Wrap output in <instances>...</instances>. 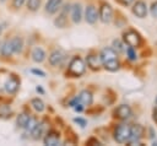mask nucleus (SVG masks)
Here are the masks:
<instances>
[{
  "instance_id": "nucleus-1",
  "label": "nucleus",
  "mask_w": 157,
  "mask_h": 146,
  "mask_svg": "<svg viewBox=\"0 0 157 146\" xmlns=\"http://www.w3.org/2000/svg\"><path fill=\"white\" fill-rule=\"evenodd\" d=\"M86 70V66H85V63L81 58L78 56H75L70 64H69V74L72 75L74 77H78L81 76Z\"/></svg>"
},
{
  "instance_id": "nucleus-2",
  "label": "nucleus",
  "mask_w": 157,
  "mask_h": 146,
  "mask_svg": "<svg viewBox=\"0 0 157 146\" xmlns=\"http://www.w3.org/2000/svg\"><path fill=\"white\" fill-rule=\"evenodd\" d=\"M130 137V126L125 124H120L114 130V140L119 144H126Z\"/></svg>"
},
{
  "instance_id": "nucleus-3",
  "label": "nucleus",
  "mask_w": 157,
  "mask_h": 146,
  "mask_svg": "<svg viewBox=\"0 0 157 146\" xmlns=\"http://www.w3.org/2000/svg\"><path fill=\"white\" fill-rule=\"evenodd\" d=\"M124 40L129 47H132V48H137L142 43L141 36L136 31H132V29H130V31L124 33Z\"/></svg>"
},
{
  "instance_id": "nucleus-4",
  "label": "nucleus",
  "mask_w": 157,
  "mask_h": 146,
  "mask_svg": "<svg viewBox=\"0 0 157 146\" xmlns=\"http://www.w3.org/2000/svg\"><path fill=\"white\" fill-rule=\"evenodd\" d=\"M98 17L103 23H109L113 18V9L109 4H102L99 7V15Z\"/></svg>"
},
{
  "instance_id": "nucleus-5",
  "label": "nucleus",
  "mask_w": 157,
  "mask_h": 146,
  "mask_svg": "<svg viewBox=\"0 0 157 146\" xmlns=\"http://www.w3.org/2000/svg\"><path fill=\"white\" fill-rule=\"evenodd\" d=\"M70 5L69 4H66L65 6H64V10L60 12V15L54 20V25L58 27V28H64V27H66V25H67V12L70 11Z\"/></svg>"
},
{
  "instance_id": "nucleus-6",
  "label": "nucleus",
  "mask_w": 157,
  "mask_h": 146,
  "mask_svg": "<svg viewBox=\"0 0 157 146\" xmlns=\"http://www.w3.org/2000/svg\"><path fill=\"white\" fill-rule=\"evenodd\" d=\"M85 20L87 21V23L90 25H94L98 20V12L97 9L93 5H88L85 10Z\"/></svg>"
},
{
  "instance_id": "nucleus-7",
  "label": "nucleus",
  "mask_w": 157,
  "mask_h": 146,
  "mask_svg": "<svg viewBox=\"0 0 157 146\" xmlns=\"http://www.w3.org/2000/svg\"><path fill=\"white\" fill-rule=\"evenodd\" d=\"M65 59V53L63 50H54L49 55V64L52 66H60Z\"/></svg>"
},
{
  "instance_id": "nucleus-8",
  "label": "nucleus",
  "mask_w": 157,
  "mask_h": 146,
  "mask_svg": "<svg viewBox=\"0 0 157 146\" xmlns=\"http://www.w3.org/2000/svg\"><path fill=\"white\" fill-rule=\"evenodd\" d=\"M59 141H60V135L55 130H49L44 137V145L48 146H56L59 145Z\"/></svg>"
},
{
  "instance_id": "nucleus-9",
  "label": "nucleus",
  "mask_w": 157,
  "mask_h": 146,
  "mask_svg": "<svg viewBox=\"0 0 157 146\" xmlns=\"http://www.w3.org/2000/svg\"><path fill=\"white\" fill-rule=\"evenodd\" d=\"M132 13L139 17V18H144L147 15V6L144 1H136L132 6Z\"/></svg>"
},
{
  "instance_id": "nucleus-10",
  "label": "nucleus",
  "mask_w": 157,
  "mask_h": 146,
  "mask_svg": "<svg viewBox=\"0 0 157 146\" xmlns=\"http://www.w3.org/2000/svg\"><path fill=\"white\" fill-rule=\"evenodd\" d=\"M131 115V108L128 104H120L114 110V117L118 119H128Z\"/></svg>"
},
{
  "instance_id": "nucleus-11",
  "label": "nucleus",
  "mask_w": 157,
  "mask_h": 146,
  "mask_svg": "<svg viewBox=\"0 0 157 146\" xmlns=\"http://www.w3.org/2000/svg\"><path fill=\"white\" fill-rule=\"evenodd\" d=\"M117 55H118V53L113 48H103L101 54H99V58H101L102 64H104V63H107L109 60L117 59Z\"/></svg>"
},
{
  "instance_id": "nucleus-12",
  "label": "nucleus",
  "mask_w": 157,
  "mask_h": 146,
  "mask_svg": "<svg viewBox=\"0 0 157 146\" xmlns=\"http://www.w3.org/2000/svg\"><path fill=\"white\" fill-rule=\"evenodd\" d=\"M145 134V129L140 124H135L130 126V137L129 140H140Z\"/></svg>"
},
{
  "instance_id": "nucleus-13",
  "label": "nucleus",
  "mask_w": 157,
  "mask_h": 146,
  "mask_svg": "<svg viewBox=\"0 0 157 146\" xmlns=\"http://www.w3.org/2000/svg\"><path fill=\"white\" fill-rule=\"evenodd\" d=\"M71 10V18H72V22L75 23H80L81 20H82V6L81 4H75L70 7Z\"/></svg>"
},
{
  "instance_id": "nucleus-14",
  "label": "nucleus",
  "mask_w": 157,
  "mask_h": 146,
  "mask_svg": "<svg viewBox=\"0 0 157 146\" xmlns=\"http://www.w3.org/2000/svg\"><path fill=\"white\" fill-rule=\"evenodd\" d=\"M77 101H78L81 104H83V106H91L92 102H93V96H92V93H91L90 91L83 90V91H81L80 94L77 96Z\"/></svg>"
},
{
  "instance_id": "nucleus-15",
  "label": "nucleus",
  "mask_w": 157,
  "mask_h": 146,
  "mask_svg": "<svg viewBox=\"0 0 157 146\" xmlns=\"http://www.w3.org/2000/svg\"><path fill=\"white\" fill-rule=\"evenodd\" d=\"M86 61H87V65L90 66V69H92V70H99V67H101V65H102L101 58L97 56V55H94V54L87 55Z\"/></svg>"
},
{
  "instance_id": "nucleus-16",
  "label": "nucleus",
  "mask_w": 157,
  "mask_h": 146,
  "mask_svg": "<svg viewBox=\"0 0 157 146\" xmlns=\"http://www.w3.org/2000/svg\"><path fill=\"white\" fill-rule=\"evenodd\" d=\"M18 86H20V81H18L15 76H11V77L6 81V83H5V90H6L7 93L13 94V93L17 91Z\"/></svg>"
},
{
  "instance_id": "nucleus-17",
  "label": "nucleus",
  "mask_w": 157,
  "mask_h": 146,
  "mask_svg": "<svg viewBox=\"0 0 157 146\" xmlns=\"http://www.w3.org/2000/svg\"><path fill=\"white\" fill-rule=\"evenodd\" d=\"M63 0H48L45 4V11L50 15L58 12V10L61 7Z\"/></svg>"
},
{
  "instance_id": "nucleus-18",
  "label": "nucleus",
  "mask_w": 157,
  "mask_h": 146,
  "mask_svg": "<svg viewBox=\"0 0 157 146\" xmlns=\"http://www.w3.org/2000/svg\"><path fill=\"white\" fill-rule=\"evenodd\" d=\"M31 55H32L33 61H36V63H42V61L45 59V52H44L40 47H36V48H33Z\"/></svg>"
},
{
  "instance_id": "nucleus-19",
  "label": "nucleus",
  "mask_w": 157,
  "mask_h": 146,
  "mask_svg": "<svg viewBox=\"0 0 157 146\" xmlns=\"http://www.w3.org/2000/svg\"><path fill=\"white\" fill-rule=\"evenodd\" d=\"M11 47H12V50L13 53H21L22 49H23V40L21 37H13L11 40Z\"/></svg>"
},
{
  "instance_id": "nucleus-20",
  "label": "nucleus",
  "mask_w": 157,
  "mask_h": 146,
  "mask_svg": "<svg viewBox=\"0 0 157 146\" xmlns=\"http://www.w3.org/2000/svg\"><path fill=\"white\" fill-rule=\"evenodd\" d=\"M31 104H32L33 109L36 112H38V113H40V112H43L45 109V104H44V102L40 98H33L31 101Z\"/></svg>"
},
{
  "instance_id": "nucleus-21",
  "label": "nucleus",
  "mask_w": 157,
  "mask_h": 146,
  "mask_svg": "<svg viewBox=\"0 0 157 146\" xmlns=\"http://www.w3.org/2000/svg\"><path fill=\"white\" fill-rule=\"evenodd\" d=\"M2 47H1V55L2 56H11L12 55V53H13V50H12V47H11V43H10V40H6L4 44H1Z\"/></svg>"
},
{
  "instance_id": "nucleus-22",
  "label": "nucleus",
  "mask_w": 157,
  "mask_h": 146,
  "mask_svg": "<svg viewBox=\"0 0 157 146\" xmlns=\"http://www.w3.org/2000/svg\"><path fill=\"white\" fill-rule=\"evenodd\" d=\"M107 70H109V71H117V70H119V67H120V64H119V61H118V59H113V60H109V61H107V63H104V64H102Z\"/></svg>"
},
{
  "instance_id": "nucleus-23",
  "label": "nucleus",
  "mask_w": 157,
  "mask_h": 146,
  "mask_svg": "<svg viewBox=\"0 0 157 146\" xmlns=\"http://www.w3.org/2000/svg\"><path fill=\"white\" fill-rule=\"evenodd\" d=\"M42 134H43V124L37 123L36 126L31 130V135H32V137H33L34 140H38V139H40Z\"/></svg>"
},
{
  "instance_id": "nucleus-24",
  "label": "nucleus",
  "mask_w": 157,
  "mask_h": 146,
  "mask_svg": "<svg viewBox=\"0 0 157 146\" xmlns=\"http://www.w3.org/2000/svg\"><path fill=\"white\" fill-rule=\"evenodd\" d=\"M28 119H29V115H28V114H26V113H21V114H18V117H17V119H16V124H17V126L25 129V126H26Z\"/></svg>"
},
{
  "instance_id": "nucleus-25",
  "label": "nucleus",
  "mask_w": 157,
  "mask_h": 146,
  "mask_svg": "<svg viewBox=\"0 0 157 146\" xmlns=\"http://www.w3.org/2000/svg\"><path fill=\"white\" fill-rule=\"evenodd\" d=\"M12 115V110L6 104H0V118H10Z\"/></svg>"
},
{
  "instance_id": "nucleus-26",
  "label": "nucleus",
  "mask_w": 157,
  "mask_h": 146,
  "mask_svg": "<svg viewBox=\"0 0 157 146\" xmlns=\"http://www.w3.org/2000/svg\"><path fill=\"white\" fill-rule=\"evenodd\" d=\"M113 49L117 52V53H125V50H126V47H125V44L121 42V40H119V39H117V40H114L113 42Z\"/></svg>"
},
{
  "instance_id": "nucleus-27",
  "label": "nucleus",
  "mask_w": 157,
  "mask_h": 146,
  "mask_svg": "<svg viewBox=\"0 0 157 146\" xmlns=\"http://www.w3.org/2000/svg\"><path fill=\"white\" fill-rule=\"evenodd\" d=\"M40 6V0H27V7L29 11H37Z\"/></svg>"
},
{
  "instance_id": "nucleus-28",
  "label": "nucleus",
  "mask_w": 157,
  "mask_h": 146,
  "mask_svg": "<svg viewBox=\"0 0 157 146\" xmlns=\"http://www.w3.org/2000/svg\"><path fill=\"white\" fill-rule=\"evenodd\" d=\"M36 124H37V119H36V118L29 117V119H28V121H27V124H26L25 129H26V130H28V131H31V130L36 126Z\"/></svg>"
},
{
  "instance_id": "nucleus-29",
  "label": "nucleus",
  "mask_w": 157,
  "mask_h": 146,
  "mask_svg": "<svg viewBox=\"0 0 157 146\" xmlns=\"http://www.w3.org/2000/svg\"><path fill=\"white\" fill-rule=\"evenodd\" d=\"M125 52H126V55H128V58L130 60H136V53H135V50H134L132 47H129L128 45V48H126Z\"/></svg>"
},
{
  "instance_id": "nucleus-30",
  "label": "nucleus",
  "mask_w": 157,
  "mask_h": 146,
  "mask_svg": "<svg viewBox=\"0 0 157 146\" xmlns=\"http://www.w3.org/2000/svg\"><path fill=\"white\" fill-rule=\"evenodd\" d=\"M151 15H152L155 18H157V1L151 5Z\"/></svg>"
},
{
  "instance_id": "nucleus-31",
  "label": "nucleus",
  "mask_w": 157,
  "mask_h": 146,
  "mask_svg": "<svg viewBox=\"0 0 157 146\" xmlns=\"http://www.w3.org/2000/svg\"><path fill=\"white\" fill-rule=\"evenodd\" d=\"M23 2H25V0H12V6L15 9H20L23 5Z\"/></svg>"
},
{
  "instance_id": "nucleus-32",
  "label": "nucleus",
  "mask_w": 157,
  "mask_h": 146,
  "mask_svg": "<svg viewBox=\"0 0 157 146\" xmlns=\"http://www.w3.org/2000/svg\"><path fill=\"white\" fill-rule=\"evenodd\" d=\"M86 145H101V142L96 139V137H91L86 141Z\"/></svg>"
},
{
  "instance_id": "nucleus-33",
  "label": "nucleus",
  "mask_w": 157,
  "mask_h": 146,
  "mask_svg": "<svg viewBox=\"0 0 157 146\" xmlns=\"http://www.w3.org/2000/svg\"><path fill=\"white\" fill-rule=\"evenodd\" d=\"M31 72L34 74V75H38V76H40V77H44V76H45V72L42 71V70H38V69H32Z\"/></svg>"
},
{
  "instance_id": "nucleus-34",
  "label": "nucleus",
  "mask_w": 157,
  "mask_h": 146,
  "mask_svg": "<svg viewBox=\"0 0 157 146\" xmlns=\"http://www.w3.org/2000/svg\"><path fill=\"white\" fill-rule=\"evenodd\" d=\"M74 121L75 123H77V124H80V126H86V120L85 119H82V118H75L74 119Z\"/></svg>"
},
{
  "instance_id": "nucleus-35",
  "label": "nucleus",
  "mask_w": 157,
  "mask_h": 146,
  "mask_svg": "<svg viewBox=\"0 0 157 146\" xmlns=\"http://www.w3.org/2000/svg\"><path fill=\"white\" fill-rule=\"evenodd\" d=\"M121 5H124V6H129V5H131L132 2H134V0H118Z\"/></svg>"
},
{
  "instance_id": "nucleus-36",
  "label": "nucleus",
  "mask_w": 157,
  "mask_h": 146,
  "mask_svg": "<svg viewBox=\"0 0 157 146\" xmlns=\"http://www.w3.org/2000/svg\"><path fill=\"white\" fill-rule=\"evenodd\" d=\"M152 118H153L155 123L157 124V108H155V109H153V112H152Z\"/></svg>"
},
{
  "instance_id": "nucleus-37",
  "label": "nucleus",
  "mask_w": 157,
  "mask_h": 146,
  "mask_svg": "<svg viewBox=\"0 0 157 146\" xmlns=\"http://www.w3.org/2000/svg\"><path fill=\"white\" fill-rule=\"evenodd\" d=\"M36 90H37V92H39V93H44V91H43V88H42L40 86H38Z\"/></svg>"
},
{
  "instance_id": "nucleus-38",
  "label": "nucleus",
  "mask_w": 157,
  "mask_h": 146,
  "mask_svg": "<svg viewBox=\"0 0 157 146\" xmlns=\"http://www.w3.org/2000/svg\"><path fill=\"white\" fill-rule=\"evenodd\" d=\"M1 32H2V27H1V25H0V34H1Z\"/></svg>"
},
{
  "instance_id": "nucleus-39",
  "label": "nucleus",
  "mask_w": 157,
  "mask_h": 146,
  "mask_svg": "<svg viewBox=\"0 0 157 146\" xmlns=\"http://www.w3.org/2000/svg\"><path fill=\"white\" fill-rule=\"evenodd\" d=\"M0 49H1V43H0Z\"/></svg>"
},
{
  "instance_id": "nucleus-40",
  "label": "nucleus",
  "mask_w": 157,
  "mask_h": 146,
  "mask_svg": "<svg viewBox=\"0 0 157 146\" xmlns=\"http://www.w3.org/2000/svg\"><path fill=\"white\" fill-rule=\"evenodd\" d=\"M156 104H157V98H156Z\"/></svg>"
}]
</instances>
